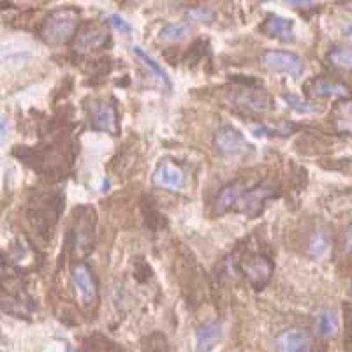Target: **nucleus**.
I'll use <instances>...</instances> for the list:
<instances>
[{"mask_svg": "<svg viewBox=\"0 0 352 352\" xmlns=\"http://www.w3.org/2000/svg\"><path fill=\"white\" fill-rule=\"evenodd\" d=\"M80 12L74 8H60L50 12V16L41 28V39L50 46H62L67 44L72 37H76Z\"/></svg>", "mask_w": 352, "mask_h": 352, "instance_id": "nucleus-1", "label": "nucleus"}, {"mask_svg": "<svg viewBox=\"0 0 352 352\" xmlns=\"http://www.w3.org/2000/svg\"><path fill=\"white\" fill-rule=\"evenodd\" d=\"M71 245L78 256L85 257L96 245V212L90 206H80L74 210V226L71 231Z\"/></svg>", "mask_w": 352, "mask_h": 352, "instance_id": "nucleus-2", "label": "nucleus"}, {"mask_svg": "<svg viewBox=\"0 0 352 352\" xmlns=\"http://www.w3.org/2000/svg\"><path fill=\"white\" fill-rule=\"evenodd\" d=\"M240 270L245 275V278L250 282V285L256 291H261L272 280L275 266H273V263L266 256L254 254V256H247L240 261Z\"/></svg>", "mask_w": 352, "mask_h": 352, "instance_id": "nucleus-3", "label": "nucleus"}, {"mask_svg": "<svg viewBox=\"0 0 352 352\" xmlns=\"http://www.w3.org/2000/svg\"><path fill=\"white\" fill-rule=\"evenodd\" d=\"M88 116L90 124L96 131L106 132L116 136L120 132V124H118V113L113 102H108L104 99H94L88 106Z\"/></svg>", "mask_w": 352, "mask_h": 352, "instance_id": "nucleus-4", "label": "nucleus"}, {"mask_svg": "<svg viewBox=\"0 0 352 352\" xmlns=\"http://www.w3.org/2000/svg\"><path fill=\"white\" fill-rule=\"evenodd\" d=\"M213 144H215L217 152L222 157H240L252 150V144L245 140L241 131H238V129L232 127V125L220 127L219 131H217Z\"/></svg>", "mask_w": 352, "mask_h": 352, "instance_id": "nucleus-5", "label": "nucleus"}, {"mask_svg": "<svg viewBox=\"0 0 352 352\" xmlns=\"http://www.w3.org/2000/svg\"><path fill=\"white\" fill-rule=\"evenodd\" d=\"M263 62L272 71L291 74L294 78L301 76L305 71L303 58L296 53L285 52V50H268V52H264Z\"/></svg>", "mask_w": 352, "mask_h": 352, "instance_id": "nucleus-6", "label": "nucleus"}, {"mask_svg": "<svg viewBox=\"0 0 352 352\" xmlns=\"http://www.w3.org/2000/svg\"><path fill=\"white\" fill-rule=\"evenodd\" d=\"M72 285H74V291H76L78 300L83 305H94L97 301V282L94 278L92 270L88 268V264L78 263L72 266Z\"/></svg>", "mask_w": 352, "mask_h": 352, "instance_id": "nucleus-7", "label": "nucleus"}, {"mask_svg": "<svg viewBox=\"0 0 352 352\" xmlns=\"http://www.w3.org/2000/svg\"><path fill=\"white\" fill-rule=\"evenodd\" d=\"M109 41V30L102 23H87L78 30L74 37V50L78 53H88L102 48Z\"/></svg>", "mask_w": 352, "mask_h": 352, "instance_id": "nucleus-8", "label": "nucleus"}, {"mask_svg": "<svg viewBox=\"0 0 352 352\" xmlns=\"http://www.w3.org/2000/svg\"><path fill=\"white\" fill-rule=\"evenodd\" d=\"M273 196H276V192L272 187L257 185V187L247 188L243 196H241L240 203H238L236 210L243 213V215H247L248 219H256L263 212L266 201L272 199Z\"/></svg>", "mask_w": 352, "mask_h": 352, "instance_id": "nucleus-9", "label": "nucleus"}, {"mask_svg": "<svg viewBox=\"0 0 352 352\" xmlns=\"http://www.w3.org/2000/svg\"><path fill=\"white\" fill-rule=\"evenodd\" d=\"M310 335L303 329H285L276 336L278 352H310Z\"/></svg>", "mask_w": 352, "mask_h": 352, "instance_id": "nucleus-10", "label": "nucleus"}, {"mask_svg": "<svg viewBox=\"0 0 352 352\" xmlns=\"http://www.w3.org/2000/svg\"><path fill=\"white\" fill-rule=\"evenodd\" d=\"M185 176L178 166H175L169 160H162L159 166H157L155 173H153V184L157 187H166L176 190V188L184 187Z\"/></svg>", "mask_w": 352, "mask_h": 352, "instance_id": "nucleus-11", "label": "nucleus"}, {"mask_svg": "<svg viewBox=\"0 0 352 352\" xmlns=\"http://www.w3.org/2000/svg\"><path fill=\"white\" fill-rule=\"evenodd\" d=\"M234 102L256 113H266L273 106L272 97L264 90H257V88H243L241 92L234 96Z\"/></svg>", "mask_w": 352, "mask_h": 352, "instance_id": "nucleus-12", "label": "nucleus"}, {"mask_svg": "<svg viewBox=\"0 0 352 352\" xmlns=\"http://www.w3.org/2000/svg\"><path fill=\"white\" fill-rule=\"evenodd\" d=\"M292 28H294V21L292 20L278 16V14H270V16L264 20V23L261 25V32L266 34L268 37L289 41L292 39Z\"/></svg>", "mask_w": 352, "mask_h": 352, "instance_id": "nucleus-13", "label": "nucleus"}, {"mask_svg": "<svg viewBox=\"0 0 352 352\" xmlns=\"http://www.w3.org/2000/svg\"><path fill=\"white\" fill-rule=\"evenodd\" d=\"M247 187L241 182H234V184H229L222 188V192L219 194L215 203L217 213H226L229 210H236L238 203H240L241 196L245 194Z\"/></svg>", "mask_w": 352, "mask_h": 352, "instance_id": "nucleus-14", "label": "nucleus"}, {"mask_svg": "<svg viewBox=\"0 0 352 352\" xmlns=\"http://www.w3.org/2000/svg\"><path fill=\"white\" fill-rule=\"evenodd\" d=\"M331 120L335 124L336 131L352 134V99L342 100L335 106L331 113Z\"/></svg>", "mask_w": 352, "mask_h": 352, "instance_id": "nucleus-15", "label": "nucleus"}, {"mask_svg": "<svg viewBox=\"0 0 352 352\" xmlns=\"http://www.w3.org/2000/svg\"><path fill=\"white\" fill-rule=\"evenodd\" d=\"M220 336H222V326L219 322L201 326L197 331V352H210V349L220 340Z\"/></svg>", "mask_w": 352, "mask_h": 352, "instance_id": "nucleus-16", "label": "nucleus"}, {"mask_svg": "<svg viewBox=\"0 0 352 352\" xmlns=\"http://www.w3.org/2000/svg\"><path fill=\"white\" fill-rule=\"evenodd\" d=\"M312 92L317 97H347L349 88L344 83H338V81H331L328 78H319L314 83Z\"/></svg>", "mask_w": 352, "mask_h": 352, "instance_id": "nucleus-17", "label": "nucleus"}, {"mask_svg": "<svg viewBox=\"0 0 352 352\" xmlns=\"http://www.w3.org/2000/svg\"><path fill=\"white\" fill-rule=\"evenodd\" d=\"M190 32H192L190 25L185 21H175V23H168L162 27V30L159 32V39L162 43H178V41L187 39Z\"/></svg>", "mask_w": 352, "mask_h": 352, "instance_id": "nucleus-18", "label": "nucleus"}, {"mask_svg": "<svg viewBox=\"0 0 352 352\" xmlns=\"http://www.w3.org/2000/svg\"><path fill=\"white\" fill-rule=\"evenodd\" d=\"M329 64L344 71H352V46H335L328 53Z\"/></svg>", "mask_w": 352, "mask_h": 352, "instance_id": "nucleus-19", "label": "nucleus"}, {"mask_svg": "<svg viewBox=\"0 0 352 352\" xmlns=\"http://www.w3.org/2000/svg\"><path fill=\"white\" fill-rule=\"evenodd\" d=\"M331 247V238H329V232L326 229H320L316 231L310 238V243H308V254L312 257H322Z\"/></svg>", "mask_w": 352, "mask_h": 352, "instance_id": "nucleus-20", "label": "nucleus"}, {"mask_svg": "<svg viewBox=\"0 0 352 352\" xmlns=\"http://www.w3.org/2000/svg\"><path fill=\"white\" fill-rule=\"evenodd\" d=\"M319 333L324 338H335L338 333V319H336L335 312L331 310H324L319 316Z\"/></svg>", "mask_w": 352, "mask_h": 352, "instance_id": "nucleus-21", "label": "nucleus"}, {"mask_svg": "<svg viewBox=\"0 0 352 352\" xmlns=\"http://www.w3.org/2000/svg\"><path fill=\"white\" fill-rule=\"evenodd\" d=\"M134 53H136L138 58H140V60H143L144 65H146V67H148L150 71H152L153 74H155V76L159 78V80L166 85V87L171 88V83H169V78H168V74H166V71L162 67H160V65L157 64L155 60H153V58L148 55V53H144L143 50L140 48V46H134Z\"/></svg>", "mask_w": 352, "mask_h": 352, "instance_id": "nucleus-22", "label": "nucleus"}, {"mask_svg": "<svg viewBox=\"0 0 352 352\" xmlns=\"http://www.w3.org/2000/svg\"><path fill=\"white\" fill-rule=\"evenodd\" d=\"M282 99H284L292 109H296L298 113H303V115L320 111V106L312 104V102H307V100H301V97H298L296 94H284V96H282Z\"/></svg>", "mask_w": 352, "mask_h": 352, "instance_id": "nucleus-23", "label": "nucleus"}, {"mask_svg": "<svg viewBox=\"0 0 352 352\" xmlns=\"http://www.w3.org/2000/svg\"><path fill=\"white\" fill-rule=\"evenodd\" d=\"M109 21H111L113 27H115L116 30H118V32H120V34H125V36L132 34V27H131V25H129L127 21L124 20V18L118 16V14H111V16H109Z\"/></svg>", "mask_w": 352, "mask_h": 352, "instance_id": "nucleus-24", "label": "nucleus"}, {"mask_svg": "<svg viewBox=\"0 0 352 352\" xmlns=\"http://www.w3.org/2000/svg\"><path fill=\"white\" fill-rule=\"evenodd\" d=\"M188 16L196 21H212L213 12L206 8H196L192 9V11H188Z\"/></svg>", "mask_w": 352, "mask_h": 352, "instance_id": "nucleus-25", "label": "nucleus"}, {"mask_svg": "<svg viewBox=\"0 0 352 352\" xmlns=\"http://www.w3.org/2000/svg\"><path fill=\"white\" fill-rule=\"evenodd\" d=\"M344 245H345V250H347V254H351L352 256V222H351V226L347 228V231H345Z\"/></svg>", "mask_w": 352, "mask_h": 352, "instance_id": "nucleus-26", "label": "nucleus"}, {"mask_svg": "<svg viewBox=\"0 0 352 352\" xmlns=\"http://www.w3.org/2000/svg\"><path fill=\"white\" fill-rule=\"evenodd\" d=\"M347 338L352 340V305L347 307Z\"/></svg>", "mask_w": 352, "mask_h": 352, "instance_id": "nucleus-27", "label": "nucleus"}, {"mask_svg": "<svg viewBox=\"0 0 352 352\" xmlns=\"http://www.w3.org/2000/svg\"><path fill=\"white\" fill-rule=\"evenodd\" d=\"M2 140H6V116L2 118Z\"/></svg>", "mask_w": 352, "mask_h": 352, "instance_id": "nucleus-28", "label": "nucleus"}, {"mask_svg": "<svg viewBox=\"0 0 352 352\" xmlns=\"http://www.w3.org/2000/svg\"><path fill=\"white\" fill-rule=\"evenodd\" d=\"M106 188H109V180H104V184H102V192H108Z\"/></svg>", "mask_w": 352, "mask_h": 352, "instance_id": "nucleus-29", "label": "nucleus"}]
</instances>
